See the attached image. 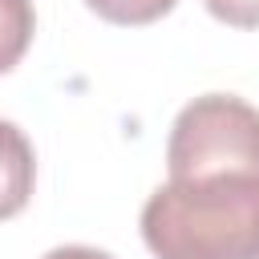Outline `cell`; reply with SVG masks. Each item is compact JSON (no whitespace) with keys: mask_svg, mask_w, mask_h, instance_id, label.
<instances>
[{"mask_svg":"<svg viewBox=\"0 0 259 259\" xmlns=\"http://www.w3.org/2000/svg\"><path fill=\"white\" fill-rule=\"evenodd\" d=\"M158 259H259V174L170 178L142 206Z\"/></svg>","mask_w":259,"mask_h":259,"instance_id":"6da1fadb","label":"cell"},{"mask_svg":"<svg viewBox=\"0 0 259 259\" xmlns=\"http://www.w3.org/2000/svg\"><path fill=\"white\" fill-rule=\"evenodd\" d=\"M170 178L259 174V109L231 93H202L170 125Z\"/></svg>","mask_w":259,"mask_h":259,"instance_id":"7a4b0ae2","label":"cell"},{"mask_svg":"<svg viewBox=\"0 0 259 259\" xmlns=\"http://www.w3.org/2000/svg\"><path fill=\"white\" fill-rule=\"evenodd\" d=\"M36 182V158L20 125L0 117V219H12L24 210Z\"/></svg>","mask_w":259,"mask_h":259,"instance_id":"3957f363","label":"cell"},{"mask_svg":"<svg viewBox=\"0 0 259 259\" xmlns=\"http://www.w3.org/2000/svg\"><path fill=\"white\" fill-rule=\"evenodd\" d=\"M36 12L32 0H0V73H8L32 45Z\"/></svg>","mask_w":259,"mask_h":259,"instance_id":"277c9868","label":"cell"},{"mask_svg":"<svg viewBox=\"0 0 259 259\" xmlns=\"http://www.w3.org/2000/svg\"><path fill=\"white\" fill-rule=\"evenodd\" d=\"M101 20L109 24H154L162 20L178 0H85Z\"/></svg>","mask_w":259,"mask_h":259,"instance_id":"5b68a950","label":"cell"},{"mask_svg":"<svg viewBox=\"0 0 259 259\" xmlns=\"http://www.w3.org/2000/svg\"><path fill=\"white\" fill-rule=\"evenodd\" d=\"M206 12L231 28H259V0H202Z\"/></svg>","mask_w":259,"mask_h":259,"instance_id":"8992f818","label":"cell"},{"mask_svg":"<svg viewBox=\"0 0 259 259\" xmlns=\"http://www.w3.org/2000/svg\"><path fill=\"white\" fill-rule=\"evenodd\" d=\"M45 259H113V255H105V251H97V247H53Z\"/></svg>","mask_w":259,"mask_h":259,"instance_id":"52a82bcc","label":"cell"}]
</instances>
